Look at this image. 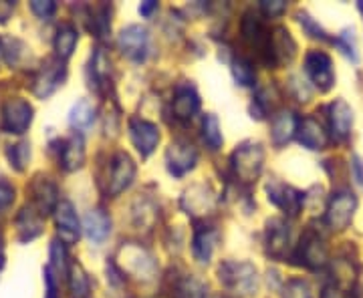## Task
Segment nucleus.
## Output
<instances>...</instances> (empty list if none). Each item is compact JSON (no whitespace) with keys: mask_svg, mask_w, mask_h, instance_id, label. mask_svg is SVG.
<instances>
[{"mask_svg":"<svg viewBox=\"0 0 363 298\" xmlns=\"http://www.w3.org/2000/svg\"><path fill=\"white\" fill-rule=\"evenodd\" d=\"M91 73H93V79L97 81V85L105 81L107 73H109V61L101 49H95L93 57H91Z\"/></svg>","mask_w":363,"mask_h":298,"instance_id":"35","label":"nucleus"},{"mask_svg":"<svg viewBox=\"0 0 363 298\" xmlns=\"http://www.w3.org/2000/svg\"><path fill=\"white\" fill-rule=\"evenodd\" d=\"M85 161V147H83V137L79 133H73L65 142V147L61 151V166L67 171L79 169Z\"/></svg>","mask_w":363,"mask_h":298,"instance_id":"24","label":"nucleus"},{"mask_svg":"<svg viewBox=\"0 0 363 298\" xmlns=\"http://www.w3.org/2000/svg\"><path fill=\"white\" fill-rule=\"evenodd\" d=\"M75 45H77V30L71 25H63L57 33V39H55V51L61 59H69L73 51H75Z\"/></svg>","mask_w":363,"mask_h":298,"instance_id":"26","label":"nucleus"},{"mask_svg":"<svg viewBox=\"0 0 363 298\" xmlns=\"http://www.w3.org/2000/svg\"><path fill=\"white\" fill-rule=\"evenodd\" d=\"M220 280L238 294L257 292V268L248 262H224L220 266Z\"/></svg>","mask_w":363,"mask_h":298,"instance_id":"3","label":"nucleus"},{"mask_svg":"<svg viewBox=\"0 0 363 298\" xmlns=\"http://www.w3.org/2000/svg\"><path fill=\"white\" fill-rule=\"evenodd\" d=\"M16 228H18V236L23 242H28L33 238H37L43 232V216L33 206L23 207L18 218H16Z\"/></svg>","mask_w":363,"mask_h":298,"instance_id":"22","label":"nucleus"},{"mask_svg":"<svg viewBox=\"0 0 363 298\" xmlns=\"http://www.w3.org/2000/svg\"><path fill=\"white\" fill-rule=\"evenodd\" d=\"M135 178V164L128 154L119 151L111 161V173H109V188L107 192L111 195H119L125 192Z\"/></svg>","mask_w":363,"mask_h":298,"instance_id":"8","label":"nucleus"},{"mask_svg":"<svg viewBox=\"0 0 363 298\" xmlns=\"http://www.w3.org/2000/svg\"><path fill=\"white\" fill-rule=\"evenodd\" d=\"M13 2H0V23H6L13 14Z\"/></svg>","mask_w":363,"mask_h":298,"instance_id":"43","label":"nucleus"},{"mask_svg":"<svg viewBox=\"0 0 363 298\" xmlns=\"http://www.w3.org/2000/svg\"><path fill=\"white\" fill-rule=\"evenodd\" d=\"M233 171L240 182H257V178L262 171L264 151L259 143H245L233 154Z\"/></svg>","mask_w":363,"mask_h":298,"instance_id":"1","label":"nucleus"},{"mask_svg":"<svg viewBox=\"0 0 363 298\" xmlns=\"http://www.w3.org/2000/svg\"><path fill=\"white\" fill-rule=\"evenodd\" d=\"M63 79H65V67L61 65V63L51 61V63H47V65L43 67L39 71V75L35 77L33 93L37 97H40V99H45L63 83Z\"/></svg>","mask_w":363,"mask_h":298,"instance_id":"16","label":"nucleus"},{"mask_svg":"<svg viewBox=\"0 0 363 298\" xmlns=\"http://www.w3.org/2000/svg\"><path fill=\"white\" fill-rule=\"evenodd\" d=\"M289 226L283 220L269 222V230H267V246L274 258H281L285 254L286 244H289Z\"/></svg>","mask_w":363,"mask_h":298,"instance_id":"25","label":"nucleus"},{"mask_svg":"<svg viewBox=\"0 0 363 298\" xmlns=\"http://www.w3.org/2000/svg\"><path fill=\"white\" fill-rule=\"evenodd\" d=\"M95 119V113H93V107L89 105V101L81 99L77 103L73 105L71 109V115H69V123L75 127V130H87L91 123Z\"/></svg>","mask_w":363,"mask_h":298,"instance_id":"27","label":"nucleus"},{"mask_svg":"<svg viewBox=\"0 0 363 298\" xmlns=\"http://www.w3.org/2000/svg\"><path fill=\"white\" fill-rule=\"evenodd\" d=\"M130 137L142 157H147L156 151L157 143H160V130L152 121L133 117L130 121Z\"/></svg>","mask_w":363,"mask_h":298,"instance_id":"6","label":"nucleus"},{"mask_svg":"<svg viewBox=\"0 0 363 298\" xmlns=\"http://www.w3.org/2000/svg\"><path fill=\"white\" fill-rule=\"evenodd\" d=\"M49 270H57L59 274L67 273V262H65V248L61 242H52L51 246V266Z\"/></svg>","mask_w":363,"mask_h":298,"instance_id":"38","label":"nucleus"},{"mask_svg":"<svg viewBox=\"0 0 363 298\" xmlns=\"http://www.w3.org/2000/svg\"><path fill=\"white\" fill-rule=\"evenodd\" d=\"M202 135H204V142L208 143L210 149H220L222 145V131L220 123H218V117L216 115H206L204 117V123H202Z\"/></svg>","mask_w":363,"mask_h":298,"instance_id":"29","label":"nucleus"},{"mask_svg":"<svg viewBox=\"0 0 363 298\" xmlns=\"http://www.w3.org/2000/svg\"><path fill=\"white\" fill-rule=\"evenodd\" d=\"M345 298H357V297H355V294H347V297H345Z\"/></svg>","mask_w":363,"mask_h":298,"instance_id":"49","label":"nucleus"},{"mask_svg":"<svg viewBox=\"0 0 363 298\" xmlns=\"http://www.w3.org/2000/svg\"><path fill=\"white\" fill-rule=\"evenodd\" d=\"M198 107H200V99L192 87L182 85L176 89L174 101H172V111L178 119H190L198 111Z\"/></svg>","mask_w":363,"mask_h":298,"instance_id":"20","label":"nucleus"},{"mask_svg":"<svg viewBox=\"0 0 363 298\" xmlns=\"http://www.w3.org/2000/svg\"><path fill=\"white\" fill-rule=\"evenodd\" d=\"M14 200V188L9 182L0 180V210L9 207Z\"/></svg>","mask_w":363,"mask_h":298,"instance_id":"39","label":"nucleus"},{"mask_svg":"<svg viewBox=\"0 0 363 298\" xmlns=\"http://www.w3.org/2000/svg\"><path fill=\"white\" fill-rule=\"evenodd\" d=\"M283 298H313L311 286L303 278H291L283 286Z\"/></svg>","mask_w":363,"mask_h":298,"instance_id":"34","label":"nucleus"},{"mask_svg":"<svg viewBox=\"0 0 363 298\" xmlns=\"http://www.w3.org/2000/svg\"><path fill=\"white\" fill-rule=\"evenodd\" d=\"M298 258L309 268H321L327 262V246L317 232H305L298 244Z\"/></svg>","mask_w":363,"mask_h":298,"instance_id":"11","label":"nucleus"},{"mask_svg":"<svg viewBox=\"0 0 363 298\" xmlns=\"http://www.w3.org/2000/svg\"><path fill=\"white\" fill-rule=\"evenodd\" d=\"M33 123V107L25 99H9L2 107V127L9 133H25Z\"/></svg>","mask_w":363,"mask_h":298,"instance_id":"5","label":"nucleus"},{"mask_svg":"<svg viewBox=\"0 0 363 298\" xmlns=\"http://www.w3.org/2000/svg\"><path fill=\"white\" fill-rule=\"evenodd\" d=\"M176 297L178 298H206V286L200 280H196L192 276L184 278L178 288H176Z\"/></svg>","mask_w":363,"mask_h":298,"instance_id":"32","label":"nucleus"},{"mask_svg":"<svg viewBox=\"0 0 363 298\" xmlns=\"http://www.w3.org/2000/svg\"><path fill=\"white\" fill-rule=\"evenodd\" d=\"M351 176H353V180L357 185H362L363 188V159L359 156H351Z\"/></svg>","mask_w":363,"mask_h":298,"instance_id":"41","label":"nucleus"},{"mask_svg":"<svg viewBox=\"0 0 363 298\" xmlns=\"http://www.w3.org/2000/svg\"><path fill=\"white\" fill-rule=\"evenodd\" d=\"M109 26H111V23H109V6H105V4H101V6H97L95 8V13H93V30H95V35L99 37V39H104L105 35L109 33Z\"/></svg>","mask_w":363,"mask_h":298,"instance_id":"36","label":"nucleus"},{"mask_svg":"<svg viewBox=\"0 0 363 298\" xmlns=\"http://www.w3.org/2000/svg\"><path fill=\"white\" fill-rule=\"evenodd\" d=\"M297 130L298 119L295 117V113H291V111H281V113H277V115L272 117L271 123L272 143H274L277 147H283V145H286V143L297 135Z\"/></svg>","mask_w":363,"mask_h":298,"instance_id":"17","label":"nucleus"},{"mask_svg":"<svg viewBox=\"0 0 363 298\" xmlns=\"http://www.w3.org/2000/svg\"><path fill=\"white\" fill-rule=\"evenodd\" d=\"M305 73L319 91L327 93L335 85L333 61L325 51H309L305 55Z\"/></svg>","mask_w":363,"mask_h":298,"instance_id":"4","label":"nucleus"},{"mask_svg":"<svg viewBox=\"0 0 363 298\" xmlns=\"http://www.w3.org/2000/svg\"><path fill=\"white\" fill-rule=\"evenodd\" d=\"M260 6H262V11L269 14V16H279V14L285 13L286 2H283V0H274V2H262Z\"/></svg>","mask_w":363,"mask_h":298,"instance_id":"42","label":"nucleus"},{"mask_svg":"<svg viewBox=\"0 0 363 298\" xmlns=\"http://www.w3.org/2000/svg\"><path fill=\"white\" fill-rule=\"evenodd\" d=\"M157 8V2L154 0H147V2H142V6H140V13L142 16H152V13Z\"/></svg>","mask_w":363,"mask_h":298,"instance_id":"45","label":"nucleus"},{"mask_svg":"<svg viewBox=\"0 0 363 298\" xmlns=\"http://www.w3.org/2000/svg\"><path fill=\"white\" fill-rule=\"evenodd\" d=\"M267 192H269V200L277 207L285 210L289 216H297L301 212V204H303V195L298 194L295 188L285 185V183L271 182L267 185Z\"/></svg>","mask_w":363,"mask_h":298,"instance_id":"14","label":"nucleus"},{"mask_svg":"<svg viewBox=\"0 0 363 298\" xmlns=\"http://www.w3.org/2000/svg\"><path fill=\"white\" fill-rule=\"evenodd\" d=\"M69 292L71 298H89V278L83 273V268L73 264L71 273H69Z\"/></svg>","mask_w":363,"mask_h":298,"instance_id":"28","label":"nucleus"},{"mask_svg":"<svg viewBox=\"0 0 363 298\" xmlns=\"http://www.w3.org/2000/svg\"><path fill=\"white\" fill-rule=\"evenodd\" d=\"M83 228H85V234H87V238H89L91 242L101 244V242H105V238L109 236V232H111V220L101 210H91L89 214L85 216Z\"/></svg>","mask_w":363,"mask_h":298,"instance_id":"21","label":"nucleus"},{"mask_svg":"<svg viewBox=\"0 0 363 298\" xmlns=\"http://www.w3.org/2000/svg\"><path fill=\"white\" fill-rule=\"evenodd\" d=\"M6 156H9V161H11V166H13L14 169L23 171L26 164H28V159H30V145L26 142L11 145L9 151H6Z\"/></svg>","mask_w":363,"mask_h":298,"instance_id":"33","label":"nucleus"},{"mask_svg":"<svg viewBox=\"0 0 363 298\" xmlns=\"http://www.w3.org/2000/svg\"><path fill=\"white\" fill-rule=\"evenodd\" d=\"M4 266V244H2V236H0V268Z\"/></svg>","mask_w":363,"mask_h":298,"instance_id":"46","label":"nucleus"},{"mask_svg":"<svg viewBox=\"0 0 363 298\" xmlns=\"http://www.w3.org/2000/svg\"><path fill=\"white\" fill-rule=\"evenodd\" d=\"M218 238H220V234L214 228H202V230L196 232L192 250H194V256L198 262H202V264L210 262L212 252H214V248L218 244Z\"/></svg>","mask_w":363,"mask_h":298,"instance_id":"23","label":"nucleus"},{"mask_svg":"<svg viewBox=\"0 0 363 298\" xmlns=\"http://www.w3.org/2000/svg\"><path fill=\"white\" fill-rule=\"evenodd\" d=\"M333 45H335L339 51L343 52L350 61H353V63H357V61H359L357 47H355V37H353V28H345V30H341L337 37L333 39Z\"/></svg>","mask_w":363,"mask_h":298,"instance_id":"31","label":"nucleus"},{"mask_svg":"<svg viewBox=\"0 0 363 298\" xmlns=\"http://www.w3.org/2000/svg\"><path fill=\"white\" fill-rule=\"evenodd\" d=\"M166 161H168L169 173L176 176V178H182L190 169H194L196 161H198V154H196V149L190 143L174 142L166 151Z\"/></svg>","mask_w":363,"mask_h":298,"instance_id":"10","label":"nucleus"},{"mask_svg":"<svg viewBox=\"0 0 363 298\" xmlns=\"http://www.w3.org/2000/svg\"><path fill=\"white\" fill-rule=\"evenodd\" d=\"M123 252V260H125V270L131 274H135L138 278H150L154 270H156V264L152 256L138 246H128L121 250Z\"/></svg>","mask_w":363,"mask_h":298,"instance_id":"18","label":"nucleus"},{"mask_svg":"<svg viewBox=\"0 0 363 298\" xmlns=\"http://www.w3.org/2000/svg\"><path fill=\"white\" fill-rule=\"evenodd\" d=\"M233 75L234 81L240 87H252L255 81H257V73H255V69H252V65L248 63L247 59H234Z\"/></svg>","mask_w":363,"mask_h":298,"instance_id":"30","label":"nucleus"},{"mask_svg":"<svg viewBox=\"0 0 363 298\" xmlns=\"http://www.w3.org/2000/svg\"><path fill=\"white\" fill-rule=\"evenodd\" d=\"M2 55H4V49H2V45H0V57H2Z\"/></svg>","mask_w":363,"mask_h":298,"instance_id":"47","label":"nucleus"},{"mask_svg":"<svg viewBox=\"0 0 363 298\" xmlns=\"http://www.w3.org/2000/svg\"><path fill=\"white\" fill-rule=\"evenodd\" d=\"M329 127H331V135L337 142H345L350 139L351 130H353V109H351L347 101L337 99L329 105Z\"/></svg>","mask_w":363,"mask_h":298,"instance_id":"12","label":"nucleus"},{"mask_svg":"<svg viewBox=\"0 0 363 298\" xmlns=\"http://www.w3.org/2000/svg\"><path fill=\"white\" fill-rule=\"evenodd\" d=\"M355 210H357V195L351 190H339L329 200V206L325 212V222L331 230L341 232V230L350 228Z\"/></svg>","mask_w":363,"mask_h":298,"instance_id":"2","label":"nucleus"},{"mask_svg":"<svg viewBox=\"0 0 363 298\" xmlns=\"http://www.w3.org/2000/svg\"><path fill=\"white\" fill-rule=\"evenodd\" d=\"M30 8L40 18H49L55 13L57 6H55V2H40V0H35V2H30Z\"/></svg>","mask_w":363,"mask_h":298,"instance_id":"40","label":"nucleus"},{"mask_svg":"<svg viewBox=\"0 0 363 298\" xmlns=\"http://www.w3.org/2000/svg\"><path fill=\"white\" fill-rule=\"evenodd\" d=\"M119 49L123 52V57H128L131 61H143L145 55H147V30L140 25H130L125 26L121 33H119Z\"/></svg>","mask_w":363,"mask_h":298,"instance_id":"7","label":"nucleus"},{"mask_svg":"<svg viewBox=\"0 0 363 298\" xmlns=\"http://www.w3.org/2000/svg\"><path fill=\"white\" fill-rule=\"evenodd\" d=\"M30 194H33V202L39 207L40 214H47L59 206L57 204V188L47 178H37L30 185Z\"/></svg>","mask_w":363,"mask_h":298,"instance_id":"19","label":"nucleus"},{"mask_svg":"<svg viewBox=\"0 0 363 298\" xmlns=\"http://www.w3.org/2000/svg\"><path fill=\"white\" fill-rule=\"evenodd\" d=\"M297 135L301 145H305L311 151H321V149L327 147V143H329V133L325 131L323 125L315 117L298 119Z\"/></svg>","mask_w":363,"mask_h":298,"instance_id":"13","label":"nucleus"},{"mask_svg":"<svg viewBox=\"0 0 363 298\" xmlns=\"http://www.w3.org/2000/svg\"><path fill=\"white\" fill-rule=\"evenodd\" d=\"M297 51V45L291 37V33L285 26L274 28L271 35V45H269V55H267V65H281V63H291Z\"/></svg>","mask_w":363,"mask_h":298,"instance_id":"9","label":"nucleus"},{"mask_svg":"<svg viewBox=\"0 0 363 298\" xmlns=\"http://www.w3.org/2000/svg\"><path fill=\"white\" fill-rule=\"evenodd\" d=\"M359 11H362V14H363V2H359Z\"/></svg>","mask_w":363,"mask_h":298,"instance_id":"48","label":"nucleus"},{"mask_svg":"<svg viewBox=\"0 0 363 298\" xmlns=\"http://www.w3.org/2000/svg\"><path fill=\"white\" fill-rule=\"evenodd\" d=\"M47 298H57V286H55V276L47 270Z\"/></svg>","mask_w":363,"mask_h":298,"instance_id":"44","label":"nucleus"},{"mask_svg":"<svg viewBox=\"0 0 363 298\" xmlns=\"http://www.w3.org/2000/svg\"><path fill=\"white\" fill-rule=\"evenodd\" d=\"M298 23L303 26V30L311 37V39H319V40H329L327 33L323 30V26L319 25L317 21H313L311 16L307 13L298 14Z\"/></svg>","mask_w":363,"mask_h":298,"instance_id":"37","label":"nucleus"},{"mask_svg":"<svg viewBox=\"0 0 363 298\" xmlns=\"http://www.w3.org/2000/svg\"><path fill=\"white\" fill-rule=\"evenodd\" d=\"M55 220H57V228H59V236L65 244H75L79 240V218L75 214V207L71 202H61L55 207Z\"/></svg>","mask_w":363,"mask_h":298,"instance_id":"15","label":"nucleus"}]
</instances>
